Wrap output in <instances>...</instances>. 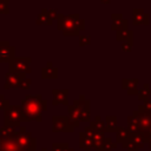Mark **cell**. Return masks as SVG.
I'll use <instances>...</instances> for the list:
<instances>
[{"instance_id": "cell-36", "label": "cell", "mask_w": 151, "mask_h": 151, "mask_svg": "<svg viewBox=\"0 0 151 151\" xmlns=\"http://www.w3.org/2000/svg\"><path fill=\"white\" fill-rule=\"evenodd\" d=\"M100 1H101L103 4H110V1H111V0H100Z\"/></svg>"}, {"instance_id": "cell-20", "label": "cell", "mask_w": 151, "mask_h": 151, "mask_svg": "<svg viewBox=\"0 0 151 151\" xmlns=\"http://www.w3.org/2000/svg\"><path fill=\"white\" fill-rule=\"evenodd\" d=\"M35 22H37V25H47V26H50V25H52L53 20L50 18L47 9L46 8H42L41 12L38 14Z\"/></svg>"}, {"instance_id": "cell-38", "label": "cell", "mask_w": 151, "mask_h": 151, "mask_svg": "<svg viewBox=\"0 0 151 151\" xmlns=\"http://www.w3.org/2000/svg\"><path fill=\"white\" fill-rule=\"evenodd\" d=\"M85 151H99V150H97V149H92V150H85Z\"/></svg>"}, {"instance_id": "cell-37", "label": "cell", "mask_w": 151, "mask_h": 151, "mask_svg": "<svg viewBox=\"0 0 151 151\" xmlns=\"http://www.w3.org/2000/svg\"><path fill=\"white\" fill-rule=\"evenodd\" d=\"M147 145H149V147L151 149V138H149V139H147Z\"/></svg>"}, {"instance_id": "cell-28", "label": "cell", "mask_w": 151, "mask_h": 151, "mask_svg": "<svg viewBox=\"0 0 151 151\" xmlns=\"http://www.w3.org/2000/svg\"><path fill=\"white\" fill-rule=\"evenodd\" d=\"M70 145L67 143H53L52 144V151H67Z\"/></svg>"}, {"instance_id": "cell-29", "label": "cell", "mask_w": 151, "mask_h": 151, "mask_svg": "<svg viewBox=\"0 0 151 151\" xmlns=\"http://www.w3.org/2000/svg\"><path fill=\"white\" fill-rule=\"evenodd\" d=\"M11 105H12V104H11L9 99H7V98H5L2 94H0V111L7 110Z\"/></svg>"}, {"instance_id": "cell-30", "label": "cell", "mask_w": 151, "mask_h": 151, "mask_svg": "<svg viewBox=\"0 0 151 151\" xmlns=\"http://www.w3.org/2000/svg\"><path fill=\"white\" fill-rule=\"evenodd\" d=\"M9 0H0V14H8L9 8H8Z\"/></svg>"}, {"instance_id": "cell-10", "label": "cell", "mask_w": 151, "mask_h": 151, "mask_svg": "<svg viewBox=\"0 0 151 151\" xmlns=\"http://www.w3.org/2000/svg\"><path fill=\"white\" fill-rule=\"evenodd\" d=\"M52 104L68 106V90L67 88H53L52 90Z\"/></svg>"}, {"instance_id": "cell-27", "label": "cell", "mask_w": 151, "mask_h": 151, "mask_svg": "<svg viewBox=\"0 0 151 151\" xmlns=\"http://www.w3.org/2000/svg\"><path fill=\"white\" fill-rule=\"evenodd\" d=\"M122 145V147L123 149H125V150H127V151H139L140 149L131 140V138L129 139V140H126V142H124L123 144H120Z\"/></svg>"}, {"instance_id": "cell-11", "label": "cell", "mask_w": 151, "mask_h": 151, "mask_svg": "<svg viewBox=\"0 0 151 151\" xmlns=\"http://www.w3.org/2000/svg\"><path fill=\"white\" fill-rule=\"evenodd\" d=\"M0 151H22L15 139V134L12 137L0 136Z\"/></svg>"}, {"instance_id": "cell-32", "label": "cell", "mask_w": 151, "mask_h": 151, "mask_svg": "<svg viewBox=\"0 0 151 151\" xmlns=\"http://www.w3.org/2000/svg\"><path fill=\"white\" fill-rule=\"evenodd\" d=\"M122 50L124 52H131L132 51V41H123L122 42Z\"/></svg>"}, {"instance_id": "cell-5", "label": "cell", "mask_w": 151, "mask_h": 151, "mask_svg": "<svg viewBox=\"0 0 151 151\" xmlns=\"http://www.w3.org/2000/svg\"><path fill=\"white\" fill-rule=\"evenodd\" d=\"M32 58L31 57H15L11 63H8V71L14 73L28 74L32 72L31 67Z\"/></svg>"}, {"instance_id": "cell-33", "label": "cell", "mask_w": 151, "mask_h": 151, "mask_svg": "<svg viewBox=\"0 0 151 151\" xmlns=\"http://www.w3.org/2000/svg\"><path fill=\"white\" fill-rule=\"evenodd\" d=\"M47 12H48V15H50V18L54 21V20H57L58 19V15H59V12L55 9V8H48L47 9Z\"/></svg>"}, {"instance_id": "cell-23", "label": "cell", "mask_w": 151, "mask_h": 151, "mask_svg": "<svg viewBox=\"0 0 151 151\" xmlns=\"http://www.w3.org/2000/svg\"><path fill=\"white\" fill-rule=\"evenodd\" d=\"M105 123H106V130L107 132H114L117 131L118 126V118L117 116H106L105 117Z\"/></svg>"}, {"instance_id": "cell-14", "label": "cell", "mask_w": 151, "mask_h": 151, "mask_svg": "<svg viewBox=\"0 0 151 151\" xmlns=\"http://www.w3.org/2000/svg\"><path fill=\"white\" fill-rule=\"evenodd\" d=\"M138 78H123L122 79V88L125 90L130 96H134L138 93Z\"/></svg>"}, {"instance_id": "cell-24", "label": "cell", "mask_w": 151, "mask_h": 151, "mask_svg": "<svg viewBox=\"0 0 151 151\" xmlns=\"http://www.w3.org/2000/svg\"><path fill=\"white\" fill-rule=\"evenodd\" d=\"M151 97V87L149 84H143V86L138 90V93H137V98L142 101L146 100V99H150Z\"/></svg>"}, {"instance_id": "cell-39", "label": "cell", "mask_w": 151, "mask_h": 151, "mask_svg": "<svg viewBox=\"0 0 151 151\" xmlns=\"http://www.w3.org/2000/svg\"><path fill=\"white\" fill-rule=\"evenodd\" d=\"M41 151H48V150H47L46 147H42V149H41Z\"/></svg>"}, {"instance_id": "cell-9", "label": "cell", "mask_w": 151, "mask_h": 151, "mask_svg": "<svg viewBox=\"0 0 151 151\" xmlns=\"http://www.w3.org/2000/svg\"><path fill=\"white\" fill-rule=\"evenodd\" d=\"M15 58V47L8 40H0V63H11Z\"/></svg>"}, {"instance_id": "cell-2", "label": "cell", "mask_w": 151, "mask_h": 151, "mask_svg": "<svg viewBox=\"0 0 151 151\" xmlns=\"http://www.w3.org/2000/svg\"><path fill=\"white\" fill-rule=\"evenodd\" d=\"M57 27L64 35L79 37L80 32L85 29V21L79 17V14L74 13L71 15L60 14L57 19Z\"/></svg>"}, {"instance_id": "cell-21", "label": "cell", "mask_w": 151, "mask_h": 151, "mask_svg": "<svg viewBox=\"0 0 151 151\" xmlns=\"http://www.w3.org/2000/svg\"><path fill=\"white\" fill-rule=\"evenodd\" d=\"M90 125H91L97 132H101V133L107 132V130H106V123L103 122V120H101V117L98 116V114L94 117V120L90 122Z\"/></svg>"}, {"instance_id": "cell-8", "label": "cell", "mask_w": 151, "mask_h": 151, "mask_svg": "<svg viewBox=\"0 0 151 151\" xmlns=\"http://www.w3.org/2000/svg\"><path fill=\"white\" fill-rule=\"evenodd\" d=\"M26 78V74L21 73H14L8 71L5 74V81H4V88L11 90V88H21V83Z\"/></svg>"}, {"instance_id": "cell-6", "label": "cell", "mask_w": 151, "mask_h": 151, "mask_svg": "<svg viewBox=\"0 0 151 151\" xmlns=\"http://www.w3.org/2000/svg\"><path fill=\"white\" fill-rule=\"evenodd\" d=\"M76 126L71 122L68 116H53L52 117V131L55 132H65L72 133Z\"/></svg>"}, {"instance_id": "cell-35", "label": "cell", "mask_w": 151, "mask_h": 151, "mask_svg": "<svg viewBox=\"0 0 151 151\" xmlns=\"http://www.w3.org/2000/svg\"><path fill=\"white\" fill-rule=\"evenodd\" d=\"M143 134H144V137L146 138V142H147V139H149V138H151V129H149L147 131L143 132Z\"/></svg>"}, {"instance_id": "cell-3", "label": "cell", "mask_w": 151, "mask_h": 151, "mask_svg": "<svg viewBox=\"0 0 151 151\" xmlns=\"http://www.w3.org/2000/svg\"><path fill=\"white\" fill-rule=\"evenodd\" d=\"M24 122H27V119L20 105H11L4 111V125L19 127Z\"/></svg>"}, {"instance_id": "cell-13", "label": "cell", "mask_w": 151, "mask_h": 151, "mask_svg": "<svg viewBox=\"0 0 151 151\" xmlns=\"http://www.w3.org/2000/svg\"><path fill=\"white\" fill-rule=\"evenodd\" d=\"M111 29L112 31H123V29H127L129 28V21L126 19L123 18V15L120 13H113L111 15Z\"/></svg>"}, {"instance_id": "cell-19", "label": "cell", "mask_w": 151, "mask_h": 151, "mask_svg": "<svg viewBox=\"0 0 151 151\" xmlns=\"http://www.w3.org/2000/svg\"><path fill=\"white\" fill-rule=\"evenodd\" d=\"M131 136H132V133L130 132V130H129L127 127L119 126V127L117 129V131H116V140H117V143H119V144H123L124 142L129 140V139L131 138Z\"/></svg>"}, {"instance_id": "cell-18", "label": "cell", "mask_w": 151, "mask_h": 151, "mask_svg": "<svg viewBox=\"0 0 151 151\" xmlns=\"http://www.w3.org/2000/svg\"><path fill=\"white\" fill-rule=\"evenodd\" d=\"M79 147L83 150H92L94 149L93 138L87 137L84 132H79Z\"/></svg>"}, {"instance_id": "cell-16", "label": "cell", "mask_w": 151, "mask_h": 151, "mask_svg": "<svg viewBox=\"0 0 151 151\" xmlns=\"http://www.w3.org/2000/svg\"><path fill=\"white\" fill-rule=\"evenodd\" d=\"M41 78L42 79H57L58 78V68L51 63H46V65L41 68Z\"/></svg>"}, {"instance_id": "cell-25", "label": "cell", "mask_w": 151, "mask_h": 151, "mask_svg": "<svg viewBox=\"0 0 151 151\" xmlns=\"http://www.w3.org/2000/svg\"><path fill=\"white\" fill-rule=\"evenodd\" d=\"M117 145H118V143H114L111 137H105L104 143L100 146L99 151H113L117 147Z\"/></svg>"}, {"instance_id": "cell-4", "label": "cell", "mask_w": 151, "mask_h": 151, "mask_svg": "<svg viewBox=\"0 0 151 151\" xmlns=\"http://www.w3.org/2000/svg\"><path fill=\"white\" fill-rule=\"evenodd\" d=\"M15 139L22 151H37V138L31 132H27L25 126L17 129Z\"/></svg>"}, {"instance_id": "cell-26", "label": "cell", "mask_w": 151, "mask_h": 151, "mask_svg": "<svg viewBox=\"0 0 151 151\" xmlns=\"http://www.w3.org/2000/svg\"><path fill=\"white\" fill-rule=\"evenodd\" d=\"M131 140H132L139 149H143V147L145 146V144L147 143V142H146V138H145L144 134H143V132H142V133H134V134H132V136H131Z\"/></svg>"}, {"instance_id": "cell-15", "label": "cell", "mask_w": 151, "mask_h": 151, "mask_svg": "<svg viewBox=\"0 0 151 151\" xmlns=\"http://www.w3.org/2000/svg\"><path fill=\"white\" fill-rule=\"evenodd\" d=\"M127 129L130 130V132L132 134L134 133H142V126H140V122L138 118V112L137 110H134L129 117H127Z\"/></svg>"}, {"instance_id": "cell-7", "label": "cell", "mask_w": 151, "mask_h": 151, "mask_svg": "<svg viewBox=\"0 0 151 151\" xmlns=\"http://www.w3.org/2000/svg\"><path fill=\"white\" fill-rule=\"evenodd\" d=\"M67 113H68L67 116L70 117L71 122L74 124L76 127L80 126L81 122H90L91 119V111L81 110L74 104H71L67 106Z\"/></svg>"}, {"instance_id": "cell-17", "label": "cell", "mask_w": 151, "mask_h": 151, "mask_svg": "<svg viewBox=\"0 0 151 151\" xmlns=\"http://www.w3.org/2000/svg\"><path fill=\"white\" fill-rule=\"evenodd\" d=\"M137 112H138V118H139L143 132H145L149 129H151V114L146 113L145 111H143L140 109H137Z\"/></svg>"}, {"instance_id": "cell-12", "label": "cell", "mask_w": 151, "mask_h": 151, "mask_svg": "<svg viewBox=\"0 0 151 151\" xmlns=\"http://www.w3.org/2000/svg\"><path fill=\"white\" fill-rule=\"evenodd\" d=\"M132 22L133 25H149L150 24V15L143 8H133L132 11Z\"/></svg>"}, {"instance_id": "cell-1", "label": "cell", "mask_w": 151, "mask_h": 151, "mask_svg": "<svg viewBox=\"0 0 151 151\" xmlns=\"http://www.w3.org/2000/svg\"><path fill=\"white\" fill-rule=\"evenodd\" d=\"M21 109L27 122H41L42 112L47 110V100L40 94H27L21 100Z\"/></svg>"}, {"instance_id": "cell-31", "label": "cell", "mask_w": 151, "mask_h": 151, "mask_svg": "<svg viewBox=\"0 0 151 151\" xmlns=\"http://www.w3.org/2000/svg\"><path fill=\"white\" fill-rule=\"evenodd\" d=\"M91 44V37L88 35H79V46H87Z\"/></svg>"}, {"instance_id": "cell-34", "label": "cell", "mask_w": 151, "mask_h": 151, "mask_svg": "<svg viewBox=\"0 0 151 151\" xmlns=\"http://www.w3.org/2000/svg\"><path fill=\"white\" fill-rule=\"evenodd\" d=\"M32 85V80L29 78H25L21 83V90H29Z\"/></svg>"}, {"instance_id": "cell-22", "label": "cell", "mask_w": 151, "mask_h": 151, "mask_svg": "<svg viewBox=\"0 0 151 151\" xmlns=\"http://www.w3.org/2000/svg\"><path fill=\"white\" fill-rule=\"evenodd\" d=\"M116 39L120 42L123 41H132L133 40V31L132 29H123V31H118L116 33Z\"/></svg>"}]
</instances>
